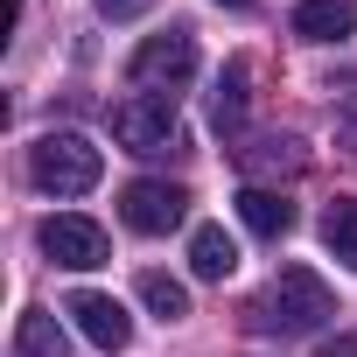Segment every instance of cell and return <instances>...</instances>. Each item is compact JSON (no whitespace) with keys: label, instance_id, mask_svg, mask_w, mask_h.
<instances>
[{"label":"cell","instance_id":"cell-1","mask_svg":"<svg viewBox=\"0 0 357 357\" xmlns=\"http://www.w3.org/2000/svg\"><path fill=\"white\" fill-rule=\"evenodd\" d=\"M336 315V294L315 266H280L273 287L252 301V329H280V336H308Z\"/></svg>","mask_w":357,"mask_h":357},{"label":"cell","instance_id":"cell-2","mask_svg":"<svg viewBox=\"0 0 357 357\" xmlns=\"http://www.w3.org/2000/svg\"><path fill=\"white\" fill-rule=\"evenodd\" d=\"M29 175H36L43 197H84V190H98L105 154H98L84 133H43V140L29 147Z\"/></svg>","mask_w":357,"mask_h":357},{"label":"cell","instance_id":"cell-3","mask_svg":"<svg viewBox=\"0 0 357 357\" xmlns=\"http://www.w3.org/2000/svg\"><path fill=\"white\" fill-rule=\"evenodd\" d=\"M112 140L126 154H168V147H183V119H175V98L161 91H133L112 105Z\"/></svg>","mask_w":357,"mask_h":357},{"label":"cell","instance_id":"cell-4","mask_svg":"<svg viewBox=\"0 0 357 357\" xmlns=\"http://www.w3.org/2000/svg\"><path fill=\"white\" fill-rule=\"evenodd\" d=\"M126 77H133V91H161V98H175V84H190V77H197V36H190V29L147 36V43L133 50Z\"/></svg>","mask_w":357,"mask_h":357},{"label":"cell","instance_id":"cell-5","mask_svg":"<svg viewBox=\"0 0 357 357\" xmlns=\"http://www.w3.org/2000/svg\"><path fill=\"white\" fill-rule=\"evenodd\" d=\"M119 218H126V231L161 238V231H175L190 218V190H175V183H126L119 190Z\"/></svg>","mask_w":357,"mask_h":357},{"label":"cell","instance_id":"cell-6","mask_svg":"<svg viewBox=\"0 0 357 357\" xmlns=\"http://www.w3.org/2000/svg\"><path fill=\"white\" fill-rule=\"evenodd\" d=\"M36 238H43V252H50L56 266H70V273H91V266H105V259H112V238H105V225H91V218H70V211H63V218H50Z\"/></svg>","mask_w":357,"mask_h":357},{"label":"cell","instance_id":"cell-7","mask_svg":"<svg viewBox=\"0 0 357 357\" xmlns=\"http://www.w3.org/2000/svg\"><path fill=\"white\" fill-rule=\"evenodd\" d=\"M63 315H70V322H77V336H84L91 350H105V357L133 343V315H126L112 294H91V287H84V294H70V308H63Z\"/></svg>","mask_w":357,"mask_h":357},{"label":"cell","instance_id":"cell-8","mask_svg":"<svg viewBox=\"0 0 357 357\" xmlns=\"http://www.w3.org/2000/svg\"><path fill=\"white\" fill-rule=\"evenodd\" d=\"M294 36L301 43H343V36H357V0H301V8H294Z\"/></svg>","mask_w":357,"mask_h":357},{"label":"cell","instance_id":"cell-9","mask_svg":"<svg viewBox=\"0 0 357 357\" xmlns=\"http://www.w3.org/2000/svg\"><path fill=\"white\" fill-rule=\"evenodd\" d=\"M238 225L252 231V238H287L294 231V204L280 197V190H238Z\"/></svg>","mask_w":357,"mask_h":357},{"label":"cell","instance_id":"cell-10","mask_svg":"<svg viewBox=\"0 0 357 357\" xmlns=\"http://www.w3.org/2000/svg\"><path fill=\"white\" fill-rule=\"evenodd\" d=\"M190 266H197V280H225V273L238 266L231 231H225V225H197V231H190Z\"/></svg>","mask_w":357,"mask_h":357},{"label":"cell","instance_id":"cell-11","mask_svg":"<svg viewBox=\"0 0 357 357\" xmlns=\"http://www.w3.org/2000/svg\"><path fill=\"white\" fill-rule=\"evenodd\" d=\"M8 357H70L63 322H56L50 308H29V315L15 322V350H8Z\"/></svg>","mask_w":357,"mask_h":357},{"label":"cell","instance_id":"cell-12","mask_svg":"<svg viewBox=\"0 0 357 357\" xmlns=\"http://www.w3.org/2000/svg\"><path fill=\"white\" fill-rule=\"evenodd\" d=\"M245 84H252V63H245V56H231V63H225V77H218V98H211V112H218V126H225V133H238V126H245V98H252Z\"/></svg>","mask_w":357,"mask_h":357},{"label":"cell","instance_id":"cell-13","mask_svg":"<svg viewBox=\"0 0 357 357\" xmlns=\"http://www.w3.org/2000/svg\"><path fill=\"white\" fill-rule=\"evenodd\" d=\"M322 245L357 273V197H336V204L322 211Z\"/></svg>","mask_w":357,"mask_h":357},{"label":"cell","instance_id":"cell-14","mask_svg":"<svg viewBox=\"0 0 357 357\" xmlns=\"http://www.w3.org/2000/svg\"><path fill=\"white\" fill-rule=\"evenodd\" d=\"M140 301H147L161 322H183V315H190V287L168 280V273H140Z\"/></svg>","mask_w":357,"mask_h":357},{"label":"cell","instance_id":"cell-15","mask_svg":"<svg viewBox=\"0 0 357 357\" xmlns=\"http://www.w3.org/2000/svg\"><path fill=\"white\" fill-rule=\"evenodd\" d=\"M301 161H308V154H301L294 140H259V147H245V168H287V175H294Z\"/></svg>","mask_w":357,"mask_h":357},{"label":"cell","instance_id":"cell-16","mask_svg":"<svg viewBox=\"0 0 357 357\" xmlns=\"http://www.w3.org/2000/svg\"><path fill=\"white\" fill-rule=\"evenodd\" d=\"M98 15H112V22H133V15H147V0H98Z\"/></svg>","mask_w":357,"mask_h":357},{"label":"cell","instance_id":"cell-17","mask_svg":"<svg viewBox=\"0 0 357 357\" xmlns=\"http://www.w3.org/2000/svg\"><path fill=\"white\" fill-rule=\"evenodd\" d=\"M315 357H357V336H329V343H322Z\"/></svg>","mask_w":357,"mask_h":357},{"label":"cell","instance_id":"cell-18","mask_svg":"<svg viewBox=\"0 0 357 357\" xmlns=\"http://www.w3.org/2000/svg\"><path fill=\"white\" fill-rule=\"evenodd\" d=\"M225 8H245V0H225Z\"/></svg>","mask_w":357,"mask_h":357}]
</instances>
